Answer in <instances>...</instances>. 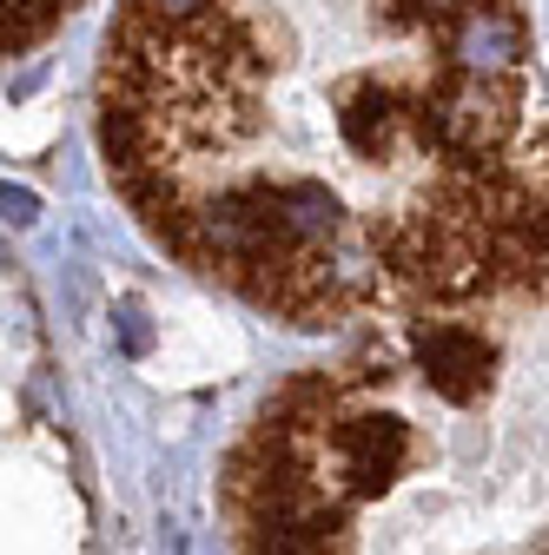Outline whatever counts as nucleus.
I'll list each match as a JSON object with an SVG mask.
<instances>
[{
	"mask_svg": "<svg viewBox=\"0 0 549 555\" xmlns=\"http://www.w3.org/2000/svg\"><path fill=\"white\" fill-rule=\"evenodd\" d=\"M106 172L298 331L542 285V0H119Z\"/></svg>",
	"mask_w": 549,
	"mask_h": 555,
	"instance_id": "1",
	"label": "nucleus"
},
{
	"mask_svg": "<svg viewBox=\"0 0 549 555\" xmlns=\"http://www.w3.org/2000/svg\"><path fill=\"white\" fill-rule=\"evenodd\" d=\"M542 285L378 318L226 463L239 555H542Z\"/></svg>",
	"mask_w": 549,
	"mask_h": 555,
	"instance_id": "2",
	"label": "nucleus"
},
{
	"mask_svg": "<svg viewBox=\"0 0 549 555\" xmlns=\"http://www.w3.org/2000/svg\"><path fill=\"white\" fill-rule=\"evenodd\" d=\"M80 8H87V0H0V66L27 60L40 40H53Z\"/></svg>",
	"mask_w": 549,
	"mask_h": 555,
	"instance_id": "3",
	"label": "nucleus"
}]
</instances>
